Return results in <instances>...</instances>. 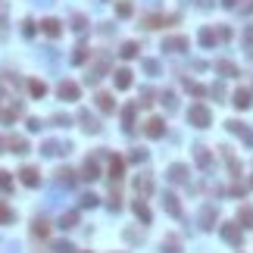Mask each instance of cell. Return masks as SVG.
Returning a JSON list of instances; mask_svg holds the SVG:
<instances>
[{
    "label": "cell",
    "mask_w": 253,
    "mask_h": 253,
    "mask_svg": "<svg viewBox=\"0 0 253 253\" xmlns=\"http://www.w3.org/2000/svg\"><path fill=\"white\" fill-rule=\"evenodd\" d=\"M44 31H47L50 38H56V35H60V22H56V19H47V22H44Z\"/></svg>",
    "instance_id": "15"
},
{
    "label": "cell",
    "mask_w": 253,
    "mask_h": 253,
    "mask_svg": "<svg viewBox=\"0 0 253 253\" xmlns=\"http://www.w3.org/2000/svg\"><path fill=\"white\" fill-rule=\"evenodd\" d=\"M166 47L169 50H181V47H188V41H184V38H172V41H166Z\"/></svg>",
    "instance_id": "20"
},
{
    "label": "cell",
    "mask_w": 253,
    "mask_h": 253,
    "mask_svg": "<svg viewBox=\"0 0 253 253\" xmlns=\"http://www.w3.org/2000/svg\"><path fill=\"white\" fill-rule=\"evenodd\" d=\"M56 175H60V181H63V184H72V181H75V172H69V169H60Z\"/></svg>",
    "instance_id": "23"
},
{
    "label": "cell",
    "mask_w": 253,
    "mask_h": 253,
    "mask_svg": "<svg viewBox=\"0 0 253 253\" xmlns=\"http://www.w3.org/2000/svg\"><path fill=\"white\" fill-rule=\"evenodd\" d=\"M219 69H222L225 75H234V66L231 63H219Z\"/></svg>",
    "instance_id": "34"
},
{
    "label": "cell",
    "mask_w": 253,
    "mask_h": 253,
    "mask_svg": "<svg viewBox=\"0 0 253 253\" xmlns=\"http://www.w3.org/2000/svg\"><path fill=\"white\" fill-rule=\"evenodd\" d=\"M10 147H13V153H25V150H28L25 138H10Z\"/></svg>",
    "instance_id": "14"
},
{
    "label": "cell",
    "mask_w": 253,
    "mask_h": 253,
    "mask_svg": "<svg viewBox=\"0 0 253 253\" xmlns=\"http://www.w3.org/2000/svg\"><path fill=\"white\" fill-rule=\"evenodd\" d=\"M213 219H216V209L206 206L203 213H200V222H203V228H213Z\"/></svg>",
    "instance_id": "12"
},
{
    "label": "cell",
    "mask_w": 253,
    "mask_h": 253,
    "mask_svg": "<svg viewBox=\"0 0 253 253\" xmlns=\"http://www.w3.org/2000/svg\"><path fill=\"white\" fill-rule=\"evenodd\" d=\"M16 119V109H0V122H6V125H10Z\"/></svg>",
    "instance_id": "26"
},
{
    "label": "cell",
    "mask_w": 253,
    "mask_h": 253,
    "mask_svg": "<svg viewBox=\"0 0 253 253\" xmlns=\"http://www.w3.org/2000/svg\"><path fill=\"white\" fill-rule=\"evenodd\" d=\"M134 213H138V219H144V222H150V209H147L144 203H141V200L134 203Z\"/></svg>",
    "instance_id": "18"
},
{
    "label": "cell",
    "mask_w": 253,
    "mask_h": 253,
    "mask_svg": "<svg viewBox=\"0 0 253 253\" xmlns=\"http://www.w3.org/2000/svg\"><path fill=\"white\" fill-rule=\"evenodd\" d=\"M200 41H203V44L209 47V44H213V41H216V35H213V31H209V28H206V31H203V35H200Z\"/></svg>",
    "instance_id": "31"
},
{
    "label": "cell",
    "mask_w": 253,
    "mask_h": 253,
    "mask_svg": "<svg viewBox=\"0 0 253 253\" xmlns=\"http://www.w3.org/2000/svg\"><path fill=\"white\" fill-rule=\"evenodd\" d=\"M163 206H166L172 216H181V206H178V200H175L172 194H166V197H163Z\"/></svg>",
    "instance_id": "6"
},
{
    "label": "cell",
    "mask_w": 253,
    "mask_h": 253,
    "mask_svg": "<svg viewBox=\"0 0 253 253\" xmlns=\"http://www.w3.org/2000/svg\"><path fill=\"white\" fill-rule=\"evenodd\" d=\"M81 125H84V131H100V125L91 113H81Z\"/></svg>",
    "instance_id": "9"
},
{
    "label": "cell",
    "mask_w": 253,
    "mask_h": 253,
    "mask_svg": "<svg viewBox=\"0 0 253 253\" xmlns=\"http://www.w3.org/2000/svg\"><path fill=\"white\" fill-rule=\"evenodd\" d=\"M184 175H188L184 166H172V169H169V178H172V181H184Z\"/></svg>",
    "instance_id": "13"
},
{
    "label": "cell",
    "mask_w": 253,
    "mask_h": 253,
    "mask_svg": "<svg viewBox=\"0 0 253 253\" xmlns=\"http://www.w3.org/2000/svg\"><path fill=\"white\" fill-rule=\"evenodd\" d=\"M53 250H56V253H72V244H66V241H63V244H56Z\"/></svg>",
    "instance_id": "33"
},
{
    "label": "cell",
    "mask_w": 253,
    "mask_h": 253,
    "mask_svg": "<svg viewBox=\"0 0 253 253\" xmlns=\"http://www.w3.org/2000/svg\"><path fill=\"white\" fill-rule=\"evenodd\" d=\"M209 159H213V156L206 153V147H197V163L200 166H209Z\"/></svg>",
    "instance_id": "22"
},
{
    "label": "cell",
    "mask_w": 253,
    "mask_h": 253,
    "mask_svg": "<svg viewBox=\"0 0 253 253\" xmlns=\"http://www.w3.org/2000/svg\"><path fill=\"white\" fill-rule=\"evenodd\" d=\"M19 178H22V184H28V188H35V184L41 181V178H38V169H31V166H25V169H22Z\"/></svg>",
    "instance_id": "4"
},
{
    "label": "cell",
    "mask_w": 253,
    "mask_h": 253,
    "mask_svg": "<svg viewBox=\"0 0 253 253\" xmlns=\"http://www.w3.org/2000/svg\"><path fill=\"white\" fill-rule=\"evenodd\" d=\"M3 147H6V141H3V138H0V153H3Z\"/></svg>",
    "instance_id": "35"
},
{
    "label": "cell",
    "mask_w": 253,
    "mask_h": 253,
    "mask_svg": "<svg viewBox=\"0 0 253 253\" xmlns=\"http://www.w3.org/2000/svg\"><path fill=\"white\" fill-rule=\"evenodd\" d=\"M188 119H191V125H197V128H206L213 116H209V109H206V106H200V103H197V106H191Z\"/></svg>",
    "instance_id": "1"
},
{
    "label": "cell",
    "mask_w": 253,
    "mask_h": 253,
    "mask_svg": "<svg viewBox=\"0 0 253 253\" xmlns=\"http://www.w3.org/2000/svg\"><path fill=\"white\" fill-rule=\"evenodd\" d=\"M134 53H138V47H134V44H125V47H122V56H125V60H131Z\"/></svg>",
    "instance_id": "29"
},
{
    "label": "cell",
    "mask_w": 253,
    "mask_h": 253,
    "mask_svg": "<svg viewBox=\"0 0 253 253\" xmlns=\"http://www.w3.org/2000/svg\"><path fill=\"white\" fill-rule=\"evenodd\" d=\"M128 84H131V72L128 69H119V72H116V88H128Z\"/></svg>",
    "instance_id": "7"
},
{
    "label": "cell",
    "mask_w": 253,
    "mask_h": 253,
    "mask_svg": "<svg viewBox=\"0 0 253 253\" xmlns=\"http://www.w3.org/2000/svg\"><path fill=\"white\" fill-rule=\"evenodd\" d=\"M60 97H63V100H78V84L63 81V84H60Z\"/></svg>",
    "instance_id": "5"
},
{
    "label": "cell",
    "mask_w": 253,
    "mask_h": 253,
    "mask_svg": "<svg viewBox=\"0 0 253 253\" xmlns=\"http://www.w3.org/2000/svg\"><path fill=\"white\" fill-rule=\"evenodd\" d=\"M97 106L103 109V113H113V109H116V103H113V97H109V94H97Z\"/></svg>",
    "instance_id": "8"
},
{
    "label": "cell",
    "mask_w": 253,
    "mask_h": 253,
    "mask_svg": "<svg viewBox=\"0 0 253 253\" xmlns=\"http://www.w3.org/2000/svg\"><path fill=\"white\" fill-rule=\"evenodd\" d=\"M13 219H16V216H13V209H6V206H0V225H10V222H13Z\"/></svg>",
    "instance_id": "19"
},
{
    "label": "cell",
    "mask_w": 253,
    "mask_h": 253,
    "mask_svg": "<svg viewBox=\"0 0 253 253\" xmlns=\"http://www.w3.org/2000/svg\"><path fill=\"white\" fill-rule=\"evenodd\" d=\"M144 131H147V138H163V134H166V125H163V119H147Z\"/></svg>",
    "instance_id": "3"
},
{
    "label": "cell",
    "mask_w": 253,
    "mask_h": 253,
    "mask_svg": "<svg viewBox=\"0 0 253 253\" xmlns=\"http://www.w3.org/2000/svg\"><path fill=\"white\" fill-rule=\"evenodd\" d=\"M35 234H38V238H44V234H47V222H41V219H38V222H35Z\"/></svg>",
    "instance_id": "30"
},
{
    "label": "cell",
    "mask_w": 253,
    "mask_h": 253,
    "mask_svg": "<svg viewBox=\"0 0 253 253\" xmlns=\"http://www.w3.org/2000/svg\"><path fill=\"white\" fill-rule=\"evenodd\" d=\"M222 238L228 241V244H241V241H244V231H241V225H234V222L222 225Z\"/></svg>",
    "instance_id": "2"
},
{
    "label": "cell",
    "mask_w": 253,
    "mask_h": 253,
    "mask_svg": "<svg viewBox=\"0 0 253 253\" xmlns=\"http://www.w3.org/2000/svg\"><path fill=\"white\" fill-rule=\"evenodd\" d=\"M113 178H122V159H113V169H109Z\"/></svg>",
    "instance_id": "27"
},
{
    "label": "cell",
    "mask_w": 253,
    "mask_h": 253,
    "mask_svg": "<svg viewBox=\"0 0 253 253\" xmlns=\"http://www.w3.org/2000/svg\"><path fill=\"white\" fill-rule=\"evenodd\" d=\"M97 175H100V169H97V163H91V159H88V163H84V175H81V178H88V181H94V178H97Z\"/></svg>",
    "instance_id": "11"
},
{
    "label": "cell",
    "mask_w": 253,
    "mask_h": 253,
    "mask_svg": "<svg viewBox=\"0 0 253 253\" xmlns=\"http://www.w3.org/2000/svg\"><path fill=\"white\" fill-rule=\"evenodd\" d=\"M94 203H97L94 194H84V197H81V206H94Z\"/></svg>",
    "instance_id": "32"
},
{
    "label": "cell",
    "mask_w": 253,
    "mask_h": 253,
    "mask_svg": "<svg viewBox=\"0 0 253 253\" xmlns=\"http://www.w3.org/2000/svg\"><path fill=\"white\" fill-rule=\"evenodd\" d=\"M56 153H63V147L56 144V141H47V144H44V156H56Z\"/></svg>",
    "instance_id": "17"
},
{
    "label": "cell",
    "mask_w": 253,
    "mask_h": 253,
    "mask_svg": "<svg viewBox=\"0 0 253 253\" xmlns=\"http://www.w3.org/2000/svg\"><path fill=\"white\" fill-rule=\"evenodd\" d=\"M75 219H78L75 213H69V216H63V219H60V228H72V225H75Z\"/></svg>",
    "instance_id": "25"
},
{
    "label": "cell",
    "mask_w": 253,
    "mask_h": 253,
    "mask_svg": "<svg viewBox=\"0 0 253 253\" xmlns=\"http://www.w3.org/2000/svg\"><path fill=\"white\" fill-rule=\"evenodd\" d=\"M0 188H3V191H10V188H13V181H10V172H3V169H0Z\"/></svg>",
    "instance_id": "24"
},
{
    "label": "cell",
    "mask_w": 253,
    "mask_h": 253,
    "mask_svg": "<svg viewBox=\"0 0 253 253\" xmlns=\"http://www.w3.org/2000/svg\"><path fill=\"white\" fill-rule=\"evenodd\" d=\"M28 91H31V94H35V97H44V94H47L44 81H28Z\"/></svg>",
    "instance_id": "16"
},
{
    "label": "cell",
    "mask_w": 253,
    "mask_h": 253,
    "mask_svg": "<svg viewBox=\"0 0 253 253\" xmlns=\"http://www.w3.org/2000/svg\"><path fill=\"white\" fill-rule=\"evenodd\" d=\"M234 106H238V109H247V106H250V91H238V94H234Z\"/></svg>",
    "instance_id": "10"
},
{
    "label": "cell",
    "mask_w": 253,
    "mask_h": 253,
    "mask_svg": "<svg viewBox=\"0 0 253 253\" xmlns=\"http://www.w3.org/2000/svg\"><path fill=\"white\" fill-rule=\"evenodd\" d=\"M241 222H244V225H250V222H253V206L241 209Z\"/></svg>",
    "instance_id": "28"
},
{
    "label": "cell",
    "mask_w": 253,
    "mask_h": 253,
    "mask_svg": "<svg viewBox=\"0 0 253 253\" xmlns=\"http://www.w3.org/2000/svg\"><path fill=\"white\" fill-rule=\"evenodd\" d=\"M134 188H138L141 194H150V188H153V184H150V178H138V181H134Z\"/></svg>",
    "instance_id": "21"
}]
</instances>
